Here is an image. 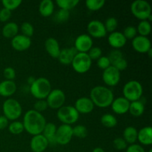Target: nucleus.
Listing matches in <instances>:
<instances>
[{
    "mask_svg": "<svg viewBox=\"0 0 152 152\" xmlns=\"http://www.w3.org/2000/svg\"><path fill=\"white\" fill-rule=\"evenodd\" d=\"M22 123L25 130L29 134L35 136L42 133L47 122L42 113L31 109L25 114Z\"/></svg>",
    "mask_w": 152,
    "mask_h": 152,
    "instance_id": "obj_1",
    "label": "nucleus"
},
{
    "mask_svg": "<svg viewBox=\"0 0 152 152\" xmlns=\"http://www.w3.org/2000/svg\"><path fill=\"white\" fill-rule=\"evenodd\" d=\"M90 98L94 106L104 108L111 106L114 99V93L111 89L105 86H97L94 87L90 91Z\"/></svg>",
    "mask_w": 152,
    "mask_h": 152,
    "instance_id": "obj_2",
    "label": "nucleus"
},
{
    "mask_svg": "<svg viewBox=\"0 0 152 152\" xmlns=\"http://www.w3.org/2000/svg\"><path fill=\"white\" fill-rule=\"evenodd\" d=\"M51 90V83L45 77L36 79L30 87L31 95L37 99H45Z\"/></svg>",
    "mask_w": 152,
    "mask_h": 152,
    "instance_id": "obj_3",
    "label": "nucleus"
},
{
    "mask_svg": "<svg viewBox=\"0 0 152 152\" xmlns=\"http://www.w3.org/2000/svg\"><path fill=\"white\" fill-rule=\"evenodd\" d=\"M2 111L7 120L16 121L22 115V108L19 101L13 98H8L3 103Z\"/></svg>",
    "mask_w": 152,
    "mask_h": 152,
    "instance_id": "obj_4",
    "label": "nucleus"
},
{
    "mask_svg": "<svg viewBox=\"0 0 152 152\" xmlns=\"http://www.w3.org/2000/svg\"><path fill=\"white\" fill-rule=\"evenodd\" d=\"M143 93V88L140 82L131 80L125 84L123 89L124 97L129 102H134L140 99Z\"/></svg>",
    "mask_w": 152,
    "mask_h": 152,
    "instance_id": "obj_5",
    "label": "nucleus"
},
{
    "mask_svg": "<svg viewBox=\"0 0 152 152\" xmlns=\"http://www.w3.org/2000/svg\"><path fill=\"white\" fill-rule=\"evenodd\" d=\"M57 118L62 124L71 125L77 123L80 117V114L76 110L74 106L72 105H63L59 109H58Z\"/></svg>",
    "mask_w": 152,
    "mask_h": 152,
    "instance_id": "obj_6",
    "label": "nucleus"
},
{
    "mask_svg": "<svg viewBox=\"0 0 152 152\" xmlns=\"http://www.w3.org/2000/svg\"><path fill=\"white\" fill-rule=\"evenodd\" d=\"M131 11L140 21L148 20L151 15V7L145 0H136L131 4Z\"/></svg>",
    "mask_w": 152,
    "mask_h": 152,
    "instance_id": "obj_7",
    "label": "nucleus"
},
{
    "mask_svg": "<svg viewBox=\"0 0 152 152\" xmlns=\"http://www.w3.org/2000/svg\"><path fill=\"white\" fill-rule=\"evenodd\" d=\"M91 64L92 60L87 53H77L71 62V66L78 74H85L89 71Z\"/></svg>",
    "mask_w": 152,
    "mask_h": 152,
    "instance_id": "obj_8",
    "label": "nucleus"
},
{
    "mask_svg": "<svg viewBox=\"0 0 152 152\" xmlns=\"http://www.w3.org/2000/svg\"><path fill=\"white\" fill-rule=\"evenodd\" d=\"M65 94L61 89H53L47 98L45 99L47 102L48 108L52 109H59L61 107H62L65 102Z\"/></svg>",
    "mask_w": 152,
    "mask_h": 152,
    "instance_id": "obj_9",
    "label": "nucleus"
},
{
    "mask_svg": "<svg viewBox=\"0 0 152 152\" xmlns=\"http://www.w3.org/2000/svg\"><path fill=\"white\" fill-rule=\"evenodd\" d=\"M73 137V127L71 126L62 124L56 129V142L59 145H67L71 142Z\"/></svg>",
    "mask_w": 152,
    "mask_h": 152,
    "instance_id": "obj_10",
    "label": "nucleus"
},
{
    "mask_svg": "<svg viewBox=\"0 0 152 152\" xmlns=\"http://www.w3.org/2000/svg\"><path fill=\"white\" fill-rule=\"evenodd\" d=\"M102 78L105 85L110 87H114L120 83V72L117 68L111 65L104 70L102 74Z\"/></svg>",
    "mask_w": 152,
    "mask_h": 152,
    "instance_id": "obj_11",
    "label": "nucleus"
},
{
    "mask_svg": "<svg viewBox=\"0 0 152 152\" xmlns=\"http://www.w3.org/2000/svg\"><path fill=\"white\" fill-rule=\"evenodd\" d=\"M88 35L91 38L100 39L106 36L107 31L105 30L104 23L99 20H91L87 26Z\"/></svg>",
    "mask_w": 152,
    "mask_h": 152,
    "instance_id": "obj_12",
    "label": "nucleus"
},
{
    "mask_svg": "<svg viewBox=\"0 0 152 152\" xmlns=\"http://www.w3.org/2000/svg\"><path fill=\"white\" fill-rule=\"evenodd\" d=\"M93 47V39L88 34L78 36L74 42V48L78 53H88Z\"/></svg>",
    "mask_w": 152,
    "mask_h": 152,
    "instance_id": "obj_13",
    "label": "nucleus"
},
{
    "mask_svg": "<svg viewBox=\"0 0 152 152\" xmlns=\"http://www.w3.org/2000/svg\"><path fill=\"white\" fill-rule=\"evenodd\" d=\"M132 45L134 50L140 53H147L151 49V42L147 37L137 36L132 39Z\"/></svg>",
    "mask_w": 152,
    "mask_h": 152,
    "instance_id": "obj_14",
    "label": "nucleus"
},
{
    "mask_svg": "<svg viewBox=\"0 0 152 152\" xmlns=\"http://www.w3.org/2000/svg\"><path fill=\"white\" fill-rule=\"evenodd\" d=\"M74 108H76L79 114H87L92 112L94 108V105L93 102L89 97H80L77 99L74 105Z\"/></svg>",
    "mask_w": 152,
    "mask_h": 152,
    "instance_id": "obj_15",
    "label": "nucleus"
},
{
    "mask_svg": "<svg viewBox=\"0 0 152 152\" xmlns=\"http://www.w3.org/2000/svg\"><path fill=\"white\" fill-rule=\"evenodd\" d=\"M31 39L22 34H17L11 39V46L14 50L18 51H24L31 47Z\"/></svg>",
    "mask_w": 152,
    "mask_h": 152,
    "instance_id": "obj_16",
    "label": "nucleus"
},
{
    "mask_svg": "<svg viewBox=\"0 0 152 152\" xmlns=\"http://www.w3.org/2000/svg\"><path fill=\"white\" fill-rule=\"evenodd\" d=\"M129 106H130V102L124 96H120L114 99L111 105L112 111L119 115L125 114L129 112Z\"/></svg>",
    "mask_w": 152,
    "mask_h": 152,
    "instance_id": "obj_17",
    "label": "nucleus"
},
{
    "mask_svg": "<svg viewBox=\"0 0 152 152\" xmlns=\"http://www.w3.org/2000/svg\"><path fill=\"white\" fill-rule=\"evenodd\" d=\"M49 145L48 140L43 136L42 134L33 136L31 138L30 146L34 152H43L47 149Z\"/></svg>",
    "mask_w": 152,
    "mask_h": 152,
    "instance_id": "obj_18",
    "label": "nucleus"
},
{
    "mask_svg": "<svg viewBox=\"0 0 152 152\" xmlns=\"http://www.w3.org/2000/svg\"><path fill=\"white\" fill-rule=\"evenodd\" d=\"M127 39L123 33L120 31H114L111 33L108 37V42L114 49L119 50L126 44Z\"/></svg>",
    "mask_w": 152,
    "mask_h": 152,
    "instance_id": "obj_19",
    "label": "nucleus"
},
{
    "mask_svg": "<svg viewBox=\"0 0 152 152\" xmlns=\"http://www.w3.org/2000/svg\"><path fill=\"white\" fill-rule=\"evenodd\" d=\"M78 52L77 51L74 47L66 48H63L60 50V53H59L57 59H59V62L62 65H71V62H72L74 56Z\"/></svg>",
    "mask_w": 152,
    "mask_h": 152,
    "instance_id": "obj_20",
    "label": "nucleus"
},
{
    "mask_svg": "<svg viewBox=\"0 0 152 152\" xmlns=\"http://www.w3.org/2000/svg\"><path fill=\"white\" fill-rule=\"evenodd\" d=\"M16 83L11 80H4L0 83V96L4 97H10L16 91Z\"/></svg>",
    "mask_w": 152,
    "mask_h": 152,
    "instance_id": "obj_21",
    "label": "nucleus"
},
{
    "mask_svg": "<svg viewBox=\"0 0 152 152\" xmlns=\"http://www.w3.org/2000/svg\"><path fill=\"white\" fill-rule=\"evenodd\" d=\"M45 48L46 51L51 57L57 59L60 53V46L57 40L53 37L47 39L45 42Z\"/></svg>",
    "mask_w": 152,
    "mask_h": 152,
    "instance_id": "obj_22",
    "label": "nucleus"
},
{
    "mask_svg": "<svg viewBox=\"0 0 152 152\" xmlns=\"http://www.w3.org/2000/svg\"><path fill=\"white\" fill-rule=\"evenodd\" d=\"M137 140L144 145H151L152 144V128L145 126L142 128L137 133Z\"/></svg>",
    "mask_w": 152,
    "mask_h": 152,
    "instance_id": "obj_23",
    "label": "nucleus"
},
{
    "mask_svg": "<svg viewBox=\"0 0 152 152\" xmlns=\"http://www.w3.org/2000/svg\"><path fill=\"white\" fill-rule=\"evenodd\" d=\"M57 127L53 123H47L44 129H43L42 134L48 141L49 145H55L56 142V132Z\"/></svg>",
    "mask_w": 152,
    "mask_h": 152,
    "instance_id": "obj_24",
    "label": "nucleus"
},
{
    "mask_svg": "<svg viewBox=\"0 0 152 152\" xmlns=\"http://www.w3.org/2000/svg\"><path fill=\"white\" fill-rule=\"evenodd\" d=\"M19 26L16 22H10L3 26L1 30V34L4 37L7 39H13L16 37L19 32Z\"/></svg>",
    "mask_w": 152,
    "mask_h": 152,
    "instance_id": "obj_25",
    "label": "nucleus"
},
{
    "mask_svg": "<svg viewBox=\"0 0 152 152\" xmlns=\"http://www.w3.org/2000/svg\"><path fill=\"white\" fill-rule=\"evenodd\" d=\"M39 13L44 17H48L53 14L54 11V4L51 0H43L39 6Z\"/></svg>",
    "mask_w": 152,
    "mask_h": 152,
    "instance_id": "obj_26",
    "label": "nucleus"
},
{
    "mask_svg": "<svg viewBox=\"0 0 152 152\" xmlns=\"http://www.w3.org/2000/svg\"><path fill=\"white\" fill-rule=\"evenodd\" d=\"M138 131L133 126H128L123 131V139L129 145H132L137 140Z\"/></svg>",
    "mask_w": 152,
    "mask_h": 152,
    "instance_id": "obj_27",
    "label": "nucleus"
},
{
    "mask_svg": "<svg viewBox=\"0 0 152 152\" xmlns=\"http://www.w3.org/2000/svg\"><path fill=\"white\" fill-rule=\"evenodd\" d=\"M129 111L134 117H140L145 111V105L140 100L131 102Z\"/></svg>",
    "mask_w": 152,
    "mask_h": 152,
    "instance_id": "obj_28",
    "label": "nucleus"
},
{
    "mask_svg": "<svg viewBox=\"0 0 152 152\" xmlns=\"http://www.w3.org/2000/svg\"><path fill=\"white\" fill-rule=\"evenodd\" d=\"M137 33H139L140 36L142 37H147L151 34V22H148V20L140 21L138 24V26L137 28Z\"/></svg>",
    "mask_w": 152,
    "mask_h": 152,
    "instance_id": "obj_29",
    "label": "nucleus"
},
{
    "mask_svg": "<svg viewBox=\"0 0 152 152\" xmlns=\"http://www.w3.org/2000/svg\"><path fill=\"white\" fill-rule=\"evenodd\" d=\"M101 123L106 128H114L117 126V120L113 114H105L101 117Z\"/></svg>",
    "mask_w": 152,
    "mask_h": 152,
    "instance_id": "obj_30",
    "label": "nucleus"
},
{
    "mask_svg": "<svg viewBox=\"0 0 152 152\" xmlns=\"http://www.w3.org/2000/svg\"><path fill=\"white\" fill-rule=\"evenodd\" d=\"M56 4L59 9H63L69 11L71 9L74 8L80 3L79 0H56Z\"/></svg>",
    "mask_w": 152,
    "mask_h": 152,
    "instance_id": "obj_31",
    "label": "nucleus"
},
{
    "mask_svg": "<svg viewBox=\"0 0 152 152\" xmlns=\"http://www.w3.org/2000/svg\"><path fill=\"white\" fill-rule=\"evenodd\" d=\"M8 131L13 134H20L25 131L23 123L20 121H13L8 125Z\"/></svg>",
    "mask_w": 152,
    "mask_h": 152,
    "instance_id": "obj_32",
    "label": "nucleus"
},
{
    "mask_svg": "<svg viewBox=\"0 0 152 152\" xmlns=\"http://www.w3.org/2000/svg\"><path fill=\"white\" fill-rule=\"evenodd\" d=\"M105 3L104 0H87L86 1V5L89 10L96 11L102 8Z\"/></svg>",
    "mask_w": 152,
    "mask_h": 152,
    "instance_id": "obj_33",
    "label": "nucleus"
},
{
    "mask_svg": "<svg viewBox=\"0 0 152 152\" xmlns=\"http://www.w3.org/2000/svg\"><path fill=\"white\" fill-rule=\"evenodd\" d=\"M88 135L87 128L83 125H77L73 128V136L80 139H84Z\"/></svg>",
    "mask_w": 152,
    "mask_h": 152,
    "instance_id": "obj_34",
    "label": "nucleus"
},
{
    "mask_svg": "<svg viewBox=\"0 0 152 152\" xmlns=\"http://www.w3.org/2000/svg\"><path fill=\"white\" fill-rule=\"evenodd\" d=\"M104 26H105L107 32H109L110 34L114 32V31H116V29L118 26L117 19L115 17H108L105 20V23H104Z\"/></svg>",
    "mask_w": 152,
    "mask_h": 152,
    "instance_id": "obj_35",
    "label": "nucleus"
},
{
    "mask_svg": "<svg viewBox=\"0 0 152 152\" xmlns=\"http://www.w3.org/2000/svg\"><path fill=\"white\" fill-rule=\"evenodd\" d=\"M20 30L22 31V35L25 36L27 37H29L31 38L33 35H34V26L32 25V24H31L30 22H25L21 25Z\"/></svg>",
    "mask_w": 152,
    "mask_h": 152,
    "instance_id": "obj_36",
    "label": "nucleus"
},
{
    "mask_svg": "<svg viewBox=\"0 0 152 152\" xmlns=\"http://www.w3.org/2000/svg\"><path fill=\"white\" fill-rule=\"evenodd\" d=\"M1 4L4 8L11 11L19 7L22 4V1L21 0H2Z\"/></svg>",
    "mask_w": 152,
    "mask_h": 152,
    "instance_id": "obj_37",
    "label": "nucleus"
},
{
    "mask_svg": "<svg viewBox=\"0 0 152 152\" xmlns=\"http://www.w3.org/2000/svg\"><path fill=\"white\" fill-rule=\"evenodd\" d=\"M123 34L126 37V39H133L135 37H137V28L132 25L127 26L123 31Z\"/></svg>",
    "mask_w": 152,
    "mask_h": 152,
    "instance_id": "obj_38",
    "label": "nucleus"
},
{
    "mask_svg": "<svg viewBox=\"0 0 152 152\" xmlns=\"http://www.w3.org/2000/svg\"><path fill=\"white\" fill-rule=\"evenodd\" d=\"M70 17V12L68 10H63V9H59L57 12H56V15H55V18L56 20L58 22H65L69 19Z\"/></svg>",
    "mask_w": 152,
    "mask_h": 152,
    "instance_id": "obj_39",
    "label": "nucleus"
},
{
    "mask_svg": "<svg viewBox=\"0 0 152 152\" xmlns=\"http://www.w3.org/2000/svg\"><path fill=\"white\" fill-rule=\"evenodd\" d=\"M113 145L115 149L118 151H123L127 148L128 143L123 137H117L113 141Z\"/></svg>",
    "mask_w": 152,
    "mask_h": 152,
    "instance_id": "obj_40",
    "label": "nucleus"
},
{
    "mask_svg": "<svg viewBox=\"0 0 152 152\" xmlns=\"http://www.w3.org/2000/svg\"><path fill=\"white\" fill-rule=\"evenodd\" d=\"M88 55L91 60H97L102 56V49L99 47H92L88 52Z\"/></svg>",
    "mask_w": 152,
    "mask_h": 152,
    "instance_id": "obj_41",
    "label": "nucleus"
},
{
    "mask_svg": "<svg viewBox=\"0 0 152 152\" xmlns=\"http://www.w3.org/2000/svg\"><path fill=\"white\" fill-rule=\"evenodd\" d=\"M108 57V59H109L110 62H111V65H112V64H114V62H117V60L120 59L121 58L124 57V56H123V53H122L120 50L114 49V50H111V51L110 52Z\"/></svg>",
    "mask_w": 152,
    "mask_h": 152,
    "instance_id": "obj_42",
    "label": "nucleus"
},
{
    "mask_svg": "<svg viewBox=\"0 0 152 152\" xmlns=\"http://www.w3.org/2000/svg\"><path fill=\"white\" fill-rule=\"evenodd\" d=\"M96 65H97L98 68H99L102 70H105L106 68H108V67L111 66V62H110L109 59H108V56H101L99 59L96 60Z\"/></svg>",
    "mask_w": 152,
    "mask_h": 152,
    "instance_id": "obj_43",
    "label": "nucleus"
},
{
    "mask_svg": "<svg viewBox=\"0 0 152 152\" xmlns=\"http://www.w3.org/2000/svg\"><path fill=\"white\" fill-rule=\"evenodd\" d=\"M34 110L41 113L42 112V111H45V110H47L48 108V103L47 102H46L45 99H38V100L34 103Z\"/></svg>",
    "mask_w": 152,
    "mask_h": 152,
    "instance_id": "obj_44",
    "label": "nucleus"
},
{
    "mask_svg": "<svg viewBox=\"0 0 152 152\" xmlns=\"http://www.w3.org/2000/svg\"><path fill=\"white\" fill-rule=\"evenodd\" d=\"M3 75H4L6 80L13 81V80L16 77V71L11 67H7L3 71Z\"/></svg>",
    "mask_w": 152,
    "mask_h": 152,
    "instance_id": "obj_45",
    "label": "nucleus"
},
{
    "mask_svg": "<svg viewBox=\"0 0 152 152\" xmlns=\"http://www.w3.org/2000/svg\"><path fill=\"white\" fill-rule=\"evenodd\" d=\"M112 66H114V68H117L119 71H123L124 70H126L128 67V62L124 57L121 58L120 59L117 60V62H114V64H112Z\"/></svg>",
    "mask_w": 152,
    "mask_h": 152,
    "instance_id": "obj_46",
    "label": "nucleus"
},
{
    "mask_svg": "<svg viewBox=\"0 0 152 152\" xmlns=\"http://www.w3.org/2000/svg\"><path fill=\"white\" fill-rule=\"evenodd\" d=\"M10 17H11V11L10 10L4 8V7L0 10V21L1 22H7L10 19Z\"/></svg>",
    "mask_w": 152,
    "mask_h": 152,
    "instance_id": "obj_47",
    "label": "nucleus"
},
{
    "mask_svg": "<svg viewBox=\"0 0 152 152\" xmlns=\"http://www.w3.org/2000/svg\"><path fill=\"white\" fill-rule=\"evenodd\" d=\"M126 152H145V150L142 145L134 143L129 145L126 148Z\"/></svg>",
    "mask_w": 152,
    "mask_h": 152,
    "instance_id": "obj_48",
    "label": "nucleus"
},
{
    "mask_svg": "<svg viewBox=\"0 0 152 152\" xmlns=\"http://www.w3.org/2000/svg\"><path fill=\"white\" fill-rule=\"evenodd\" d=\"M9 125V120L4 115L0 116V131L6 129Z\"/></svg>",
    "mask_w": 152,
    "mask_h": 152,
    "instance_id": "obj_49",
    "label": "nucleus"
},
{
    "mask_svg": "<svg viewBox=\"0 0 152 152\" xmlns=\"http://www.w3.org/2000/svg\"><path fill=\"white\" fill-rule=\"evenodd\" d=\"M92 152H105V151L103 150V148H100V147H96L93 150Z\"/></svg>",
    "mask_w": 152,
    "mask_h": 152,
    "instance_id": "obj_50",
    "label": "nucleus"
},
{
    "mask_svg": "<svg viewBox=\"0 0 152 152\" xmlns=\"http://www.w3.org/2000/svg\"><path fill=\"white\" fill-rule=\"evenodd\" d=\"M35 80L36 79H34L33 77H28V83H29L30 85H31L34 81H35Z\"/></svg>",
    "mask_w": 152,
    "mask_h": 152,
    "instance_id": "obj_51",
    "label": "nucleus"
},
{
    "mask_svg": "<svg viewBox=\"0 0 152 152\" xmlns=\"http://www.w3.org/2000/svg\"><path fill=\"white\" fill-rule=\"evenodd\" d=\"M151 53H152V49H150L149 50H148V52H147V53L148 54V56H149L150 58L151 57Z\"/></svg>",
    "mask_w": 152,
    "mask_h": 152,
    "instance_id": "obj_52",
    "label": "nucleus"
},
{
    "mask_svg": "<svg viewBox=\"0 0 152 152\" xmlns=\"http://www.w3.org/2000/svg\"><path fill=\"white\" fill-rule=\"evenodd\" d=\"M148 152H152V149H150L149 151H148Z\"/></svg>",
    "mask_w": 152,
    "mask_h": 152,
    "instance_id": "obj_53",
    "label": "nucleus"
}]
</instances>
